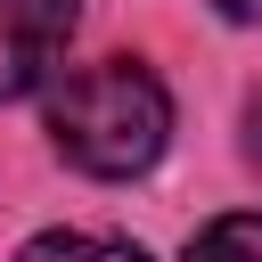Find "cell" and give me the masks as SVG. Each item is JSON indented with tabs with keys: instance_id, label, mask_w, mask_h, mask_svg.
<instances>
[{
	"instance_id": "6",
	"label": "cell",
	"mask_w": 262,
	"mask_h": 262,
	"mask_svg": "<svg viewBox=\"0 0 262 262\" xmlns=\"http://www.w3.org/2000/svg\"><path fill=\"white\" fill-rule=\"evenodd\" d=\"M246 123H254V131H246V156L262 164V98H254V115H246Z\"/></svg>"
},
{
	"instance_id": "1",
	"label": "cell",
	"mask_w": 262,
	"mask_h": 262,
	"mask_svg": "<svg viewBox=\"0 0 262 262\" xmlns=\"http://www.w3.org/2000/svg\"><path fill=\"white\" fill-rule=\"evenodd\" d=\"M49 139L66 164L98 172V180H131L164 156L172 139V98L147 66L131 57H106V66H82L49 90Z\"/></svg>"
},
{
	"instance_id": "2",
	"label": "cell",
	"mask_w": 262,
	"mask_h": 262,
	"mask_svg": "<svg viewBox=\"0 0 262 262\" xmlns=\"http://www.w3.org/2000/svg\"><path fill=\"white\" fill-rule=\"evenodd\" d=\"M66 33H74V0H0V98L49 82Z\"/></svg>"
},
{
	"instance_id": "4",
	"label": "cell",
	"mask_w": 262,
	"mask_h": 262,
	"mask_svg": "<svg viewBox=\"0 0 262 262\" xmlns=\"http://www.w3.org/2000/svg\"><path fill=\"white\" fill-rule=\"evenodd\" d=\"M16 262H147L139 246H123V237H90V229H49V237H33Z\"/></svg>"
},
{
	"instance_id": "3",
	"label": "cell",
	"mask_w": 262,
	"mask_h": 262,
	"mask_svg": "<svg viewBox=\"0 0 262 262\" xmlns=\"http://www.w3.org/2000/svg\"><path fill=\"white\" fill-rule=\"evenodd\" d=\"M188 262H262V213H221L188 237Z\"/></svg>"
},
{
	"instance_id": "5",
	"label": "cell",
	"mask_w": 262,
	"mask_h": 262,
	"mask_svg": "<svg viewBox=\"0 0 262 262\" xmlns=\"http://www.w3.org/2000/svg\"><path fill=\"white\" fill-rule=\"evenodd\" d=\"M213 8H221V16H237V25H254V16H262V0H213Z\"/></svg>"
}]
</instances>
